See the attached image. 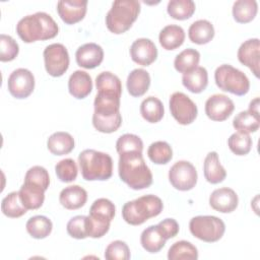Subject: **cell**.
I'll list each match as a JSON object with an SVG mask.
<instances>
[{"mask_svg":"<svg viewBox=\"0 0 260 260\" xmlns=\"http://www.w3.org/2000/svg\"><path fill=\"white\" fill-rule=\"evenodd\" d=\"M87 200V192L78 185H71L64 188L59 194V201L63 207L74 210L82 207Z\"/></svg>","mask_w":260,"mask_h":260,"instance_id":"ffe728a7","label":"cell"},{"mask_svg":"<svg viewBox=\"0 0 260 260\" xmlns=\"http://www.w3.org/2000/svg\"><path fill=\"white\" fill-rule=\"evenodd\" d=\"M27 233L34 239H45L47 238L53 229V223L51 219H49L45 215H35L30 217L25 224Z\"/></svg>","mask_w":260,"mask_h":260,"instance_id":"4dcf8cb0","label":"cell"},{"mask_svg":"<svg viewBox=\"0 0 260 260\" xmlns=\"http://www.w3.org/2000/svg\"><path fill=\"white\" fill-rule=\"evenodd\" d=\"M67 233L70 237L81 240L87 238V230H86V216L85 215H76L72 217L66 226Z\"/></svg>","mask_w":260,"mask_h":260,"instance_id":"bcb514c9","label":"cell"},{"mask_svg":"<svg viewBox=\"0 0 260 260\" xmlns=\"http://www.w3.org/2000/svg\"><path fill=\"white\" fill-rule=\"evenodd\" d=\"M235 110L234 102L225 94L215 93L205 103V114L212 121L226 120Z\"/></svg>","mask_w":260,"mask_h":260,"instance_id":"7c38bea8","label":"cell"},{"mask_svg":"<svg viewBox=\"0 0 260 260\" xmlns=\"http://www.w3.org/2000/svg\"><path fill=\"white\" fill-rule=\"evenodd\" d=\"M116 208L114 203L107 198H99L93 201L89 208V213H94L107 217L112 221L115 216Z\"/></svg>","mask_w":260,"mask_h":260,"instance_id":"7dc6e473","label":"cell"},{"mask_svg":"<svg viewBox=\"0 0 260 260\" xmlns=\"http://www.w3.org/2000/svg\"><path fill=\"white\" fill-rule=\"evenodd\" d=\"M46 71L53 77L62 76L69 67V54L64 45L54 43L44 50Z\"/></svg>","mask_w":260,"mask_h":260,"instance_id":"ba28073f","label":"cell"},{"mask_svg":"<svg viewBox=\"0 0 260 260\" xmlns=\"http://www.w3.org/2000/svg\"><path fill=\"white\" fill-rule=\"evenodd\" d=\"M118 172L120 179L131 189L141 190L152 184V174L142 152L131 151L119 154Z\"/></svg>","mask_w":260,"mask_h":260,"instance_id":"6da1fadb","label":"cell"},{"mask_svg":"<svg viewBox=\"0 0 260 260\" xmlns=\"http://www.w3.org/2000/svg\"><path fill=\"white\" fill-rule=\"evenodd\" d=\"M214 80L221 90L236 95H244L250 89L247 75L230 64H222L215 69Z\"/></svg>","mask_w":260,"mask_h":260,"instance_id":"8992f818","label":"cell"},{"mask_svg":"<svg viewBox=\"0 0 260 260\" xmlns=\"http://www.w3.org/2000/svg\"><path fill=\"white\" fill-rule=\"evenodd\" d=\"M188 37L192 43L198 45L207 44L214 37V27L212 23L206 19L196 20L189 26Z\"/></svg>","mask_w":260,"mask_h":260,"instance_id":"d4e9b609","label":"cell"},{"mask_svg":"<svg viewBox=\"0 0 260 260\" xmlns=\"http://www.w3.org/2000/svg\"><path fill=\"white\" fill-rule=\"evenodd\" d=\"M95 86L99 90L114 91L122 94V83L120 78L110 71L101 72L95 78Z\"/></svg>","mask_w":260,"mask_h":260,"instance_id":"ab89813d","label":"cell"},{"mask_svg":"<svg viewBox=\"0 0 260 260\" xmlns=\"http://www.w3.org/2000/svg\"><path fill=\"white\" fill-rule=\"evenodd\" d=\"M233 126L238 132L251 133L256 132L260 126V119L249 111L240 112L233 120Z\"/></svg>","mask_w":260,"mask_h":260,"instance_id":"e575fe53","label":"cell"},{"mask_svg":"<svg viewBox=\"0 0 260 260\" xmlns=\"http://www.w3.org/2000/svg\"><path fill=\"white\" fill-rule=\"evenodd\" d=\"M75 59L78 66L85 69H93L103 62V48L95 43H86L76 50Z\"/></svg>","mask_w":260,"mask_h":260,"instance_id":"e0dca14e","label":"cell"},{"mask_svg":"<svg viewBox=\"0 0 260 260\" xmlns=\"http://www.w3.org/2000/svg\"><path fill=\"white\" fill-rule=\"evenodd\" d=\"M150 85V75L149 73L142 69V68H136L132 70L126 81V86L128 89V92L132 96H141L143 95L149 88Z\"/></svg>","mask_w":260,"mask_h":260,"instance_id":"44dd1931","label":"cell"},{"mask_svg":"<svg viewBox=\"0 0 260 260\" xmlns=\"http://www.w3.org/2000/svg\"><path fill=\"white\" fill-rule=\"evenodd\" d=\"M122 124L121 114L112 117H101L92 115L93 127L102 133H112L119 129Z\"/></svg>","mask_w":260,"mask_h":260,"instance_id":"b9f144b4","label":"cell"},{"mask_svg":"<svg viewBox=\"0 0 260 260\" xmlns=\"http://www.w3.org/2000/svg\"><path fill=\"white\" fill-rule=\"evenodd\" d=\"M197 171L195 167L187 160L175 162L169 171V181L172 186L180 191H188L195 187L197 183Z\"/></svg>","mask_w":260,"mask_h":260,"instance_id":"30bf717a","label":"cell"},{"mask_svg":"<svg viewBox=\"0 0 260 260\" xmlns=\"http://www.w3.org/2000/svg\"><path fill=\"white\" fill-rule=\"evenodd\" d=\"M1 210L6 216L11 218L20 217L27 211L20 200L19 193L16 191L9 193L2 199Z\"/></svg>","mask_w":260,"mask_h":260,"instance_id":"d6a6232c","label":"cell"},{"mask_svg":"<svg viewBox=\"0 0 260 260\" xmlns=\"http://www.w3.org/2000/svg\"><path fill=\"white\" fill-rule=\"evenodd\" d=\"M169 106L172 116L181 125H189L197 117L196 104L184 92H174L170 98Z\"/></svg>","mask_w":260,"mask_h":260,"instance_id":"9c48e42d","label":"cell"},{"mask_svg":"<svg viewBox=\"0 0 260 260\" xmlns=\"http://www.w3.org/2000/svg\"><path fill=\"white\" fill-rule=\"evenodd\" d=\"M131 59L142 66H148L157 58V49L154 43L146 38L135 40L130 47Z\"/></svg>","mask_w":260,"mask_h":260,"instance_id":"5bb4252c","label":"cell"},{"mask_svg":"<svg viewBox=\"0 0 260 260\" xmlns=\"http://www.w3.org/2000/svg\"><path fill=\"white\" fill-rule=\"evenodd\" d=\"M203 173L206 181L211 184L221 183L225 179L226 172L224 168L220 165L216 151H210L205 156L203 164Z\"/></svg>","mask_w":260,"mask_h":260,"instance_id":"7402d4cb","label":"cell"},{"mask_svg":"<svg viewBox=\"0 0 260 260\" xmlns=\"http://www.w3.org/2000/svg\"><path fill=\"white\" fill-rule=\"evenodd\" d=\"M166 238L156 225H149L140 236V243L143 249L149 253L159 252L166 245Z\"/></svg>","mask_w":260,"mask_h":260,"instance_id":"cb8c5ba5","label":"cell"},{"mask_svg":"<svg viewBox=\"0 0 260 260\" xmlns=\"http://www.w3.org/2000/svg\"><path fill=\"white\" fill-rule=\"evenodd\" d=\"M68 89L73 98L81 100L86 98L92 89V80L90 75L82 70L74 71L68 80Z\"/></svg>","mask_w":260,"mask_h":260,"instance_id":"ac0fdd59","label":"cell"},{"mask_svg":"<svg viewBox=\"0 0 260 260\" xmlns=\"http://www.w3.org/2000/svg\"><path fill=\"white\" fill-rule=\"evenodd\" d=\"M116 149L119 154L131 151L142 152L143 142L139 136L131 133H126L118 138L116 142Z\"/></svg>","mask_w":260,"mask_h":260,"instance_id":"f35d334b","label":"cell"},{"mask_svg":"<svg viewBox=\"0 0 260 260\" xmlns=\"http://www.w3.org/2000/svg\"><path fill=\"white\" fill-rule=\"evenodd\" d=\"M74 139L64 131L53 133L47 140V147L55 155H64L71 152L74 148Z\"/></svg>","mask_w":260,"mask_h":260,"instance_id":"603a6c76","label":"cell"},{"mask_svg":"<svg viewBox=\"0 0 260 260\" xmlns=\"http://www.w3.org/2000/svg\"><path fill=\"white\" fill-rule=\"evenodd\" d=\"M238 203L239 198L237 193L228 187L215 189L209 196L210 206L218 212H233L238 207Z\"/></svg>","mask_w":260,"mask_h":260,"instance_id":"2e32d148","label":"cell"},{"mask_svg":"<svg viewBox=\"0 0 260 260\" xmlns=\"http://www.w3.org/2000/svg\"><path fill=\"white\" fill-rule=\"evenodd\" d=\"M130 256L128 245L121 240L110 243L105 251V258L107 260H128Z\"/></svg>","mask_w":260,"mask_h":260,"instance_id":"ee69618b","label":"cell"},{"mask_svg":"<svg viewBox=\"0 0 260 260\" xmlns=\"http://www.w3.org/2000/svg\"><path fill=\"white\" fill-rule=\"evenodd\" d=\"M190 233L197 239L213 243L220 240L225 232L224 222L214 215H198L189 222Z\"/></svg>","mask_w":260,"mask_h":260,"instance_id":"52a82bcc","label":"cell"},{"mask_svg":"<svg viewBox=\"0 0 260 260\" xmlns=\"http://www.w3.org/2000/svg\"><path fill=\"white\" fill-rule=\"evenodd\" d=\"M195 3L192 0H171L168 3L169 15L178 20L190 18L195 12Z\"/></svg>","mask_w":260,"mask_h":260,"instance_id":"836d02e7","label":"cell"},{"mask_svg":"<svg viewBox=\"0 0 260 260\" xmlns=\"http://www.w3.org/2000/svg\"><path fill=\"white\" fill-rule=\"evenodd\" d=\"M81 175L86 181H106L113 174V159L108 153L84 149L78 155Z\"/></svg>","mask_w":260,"mask_h":260,"instance_id":"3957f363","label":"cell"},{"mask_svg":"<svg viewBox=\"0 0 260 260\" xmlns=\"http://www.w3.org/2000/svg\"><path fill=\"white\" fill-rule=\"evenodd\" d=\"M248 111L259 117V98H255L250 102Z\"/></svg>","mask_w":260,"mask_h":260,"instance_id":"681fc988","label":"cell"},{"mask_svg":"<svg viewBox=\"0 0 260 260\" xmlns=\"http://www.w3.org/2000/svg\"><path fill=\"white\" fill-rule=\"evenodd\" d=\"M140 3L137 0H116L106 15L108 29L116 35L127 31L138 17Z\"/></svg>","mask_w":260,"mask_h":260,"instance_id":"5b68a950","label":"cell"},{"mask_svg":"<svg viewBox=\"0 0 260 260\" xmlns=\"http://www.w3.org/2000/svg\"><path fill=\"white\" fill-rule=\"evenodd\" d=\"M55 172L58 179L64 183L73 182L77 177V166L72 158H64L55 166Z\"/></svg>","mask_w":260,"mask_h":260,"instance_id":"60d3db41","label":"cell"},{"mask_svg":"<svg viewBox=\"0 0 260 260\" xmlns=\"http://www.w3.org/2000/svg\"><path fill=\"white\" fill-rule=\"evenodd\" d=\"M45 189L39 185L23 182L18 193L20 200L24 207L28 209H38L40 208L45 200Z\"/></svg>","mask_w":260,"mask_h":260,"instance_id":"d6986e66","label":"cell"},{"mask_svg":"<svg viewBox=\"0 0 260 260\" xmlns=\"http://www.w3.org/2000/svg\"><path fill=\"white\" fill-rule=\"evenodd\" d=\"M258 11V4L255 0H238L233 5L234 19L239 23L252 21Z\"/></svg>","mask_w":260,"mask_h":260,"instance_id":"f1b7e54d","label":"cell"},{"mask_svg":"<svg viewBox=\"0 0 260 260\" xmlns=\"http://www.w3.org/2000/svg\"><path fill=\"white\" fill-rule=\"evenodd\" d=\"M24 182H29L41 186L45 190L49 188L50 177L48 171L41 166H34L25 173Z\"/></svg>","mask_w":260,"mask_h":260,"instance_id":"f6af8a7d","label":"cell"},{"mask_svg":"<svg viewBox=\"0 0 260 260\" xmlns=\"http://www.w3.org/2000/svg\"><path fill=\"white\" fill-rule=\"evenodd\" d=\"M164 208L159 197L148 194L126 202L122 207L123 219L131 225H139L151 217L157 216Z\"/></svg>","mask_w":260,"mask_h":260,"instance_id":"277c9868","label":"cell"},{"mask_svg":"<svg viewBox=\"0 0 260 260\" xmlns=\"http://www.w3.org/2000/svg\"><path fill=\"white\" fill-rule=\"evenodd\" d=\"M183 85L193 93L202 92L208 84V73L204 67L198 66L192 71L183 74Z\"/></svg>","mask_w":260,"mask_h":260,"instance_id":"4316f807","label":"cell"},{"mask_svg":"<svg viewBox=\"0 0 260 260\" xmlns=\"http://www.w3.org/2000/svg\"><path fill=\"white\" fill-rule=\"evenodd\" d=\"M10 94L16 99H25L31 94L35 88L34 74L25 68L13 70L7 81Z\"/></svg>","mask_w":260,"mask_h":260,"instance_id":"8fae6325","label":"cell"},{"mask_svg":"<svg viewBox=\"0 0 260 260\" xmlns=\"http://www.w3.org/2000/svg\"><path fill=\"white\" fill-rule=\"evenodd\" d=\"M87 0H60L57 11L61 19L67 24H74L85 16Z\"/></svg>","mask_w":260,"mask_h":260,"instance_id":"9a60e30c","label":"cell"},{"mask_svg":"<svg viewBox=\"0 0 260 260\" xmlns=\"http://www.w3.org/2000/svg\"><path fill=\"white\" fill-rule=\"evenodd\" d=\"M157 226L160 230L164 237L166 238V240L176 237L179 233V223L174 218H166L159 221L157 223Z\"/></svg>","mask_w":260,"mask_h":260,"instance_id":"c3c4849f","label":"cell"},{"mask_svg":"<svg viewBox=\"0 0 260 260\" xmlns=\"http://www.w3.org/2000/svg\"><path fill=\"white\" fill-rule=\"evenodd\" d=\"M252 138L248 133L236 132L228 139L229 148L236 155H245L250 152L252 148Z\"/></svg>","mask_w":260,"mask_h":260,"instance_id":"74e56055","label":"cell"},{"mask_svg":"<svg viewBox=\"0 0 260 260\" xmlns=\"http://www.w3.org/2000/svg\"><path fill=\"white\" fill-rule=\"evenodd\" d=\"M158 41L164 49L175 50L184 43L185 31L177 24L166 25L159 32Z\"/></svg>","mask_w":260,"mask_h":260,"instance_id":"484cf974","label":"cell"},{"mask_svg":"<svg viewBox=\"0 0 260 260\" xmlns=\"http://www.w3.org/2000/svg\"><path fill=\"white\" fill-rule=\"evenodd\" d=\"M111 220L102 215L89 213L86 216V230L87 236L93 239L102 238L110 230Z\"/></svg>","mask_w":260,"mask_h":260,"instance_id":"8d00e7d4","label":"cell"},{"mask_svg":"<svg viewBox=\"0 0 260 260\" xmlns=\"http://www.w3.org/2000/svg\"><path fill=\"white\" fill-rule=\"evenodd\" d=\"M198 258L197 248L188 241L174 243L168 251L169 260H196Z\"/></svg>","mask_w":260,"mask_h":260,"instance_id":"1f68e13d","label":"cell"},{"mask_svg":"<svg viewBox=\"0 0 260 260\" xmlns=\"http://www.w3.org/2000/svg\"><path fill=\"white\" fill-rule=\"evenodd\" d=\"M199 61L200 53L195 49L188 48L176 56L174 66L178 72L185 74L198 67Z\"/></svg>","mask_w":260,"mask_h":260,"instance_id":"f546056e","label":"cell"},{"mask_svg":"<svg viewBox=\"0 0 260 260\" xmlns=\"http://www.w3.org/2000/svg\"><path fill=\"white\" fill-rule=\"evenodd\" d=\"M19 47L14 39L8 35H0V60L8 62L15 59L18 55Z\"/></svg>","mask_w":260,"mask_h":260,"instance_id":"7bdbcfd3","label":"cell"},{"mask_svg":"<svg viewBox=\"0 0 260 260\" xmlns=\"http://www.w3.org/2000/svg\"><path fill=\"white\" fill-rule=\"evenodd\" d=\"M140 114L144 120L149 123L159 122L165 114L161 101L155 96H147L140 105Z\"/></svg>","mask_w":260,"mask_h":260,"instance_id":"83f0119b","label":"cell"},{"mask_svg":"<svg viewBox=\"0 0 260 260\" xmlns=\"http://www.w3.org/2000/svg\"><path fill=\"white\" fill-rule=\"evenodd\" d=\"M239 61L249 67L256 77H259L260 66V42L259 39H249L245 41L238 50Z\"/></svg>","mask_w":260,"mask_h":260,"instance_id":"4fadbf2b","label":"cell"},{"mask_svg":"<svg viewBox=\"0 0 260 260\" xmlns=\"http://www.w3.org/2000/svg\"><path fill=\"white\" fill-rule=\"evenodd\" d=\"M149 159L156 165H166L173 157V150L170 144L166 141L152 142L147 149Z\"/></svg>","mask_w":260,"mask_h":260,"instance_id":"d590c367","label":"cell"},{"mask_svg":"<svg viewBox=\"0 0 260 260\" xmlns=\"http://www.w3.org/2000/svg\"><path fill=\"white\" fill-rule=\"evenodd\" d=\"M58 31L57 22L50 14L43 11L22 17L16 24V32L25 43L53 39Z\"/></svg>","mask_w":260,"mask_h":260,"instance_id":"7a4b0ae2","label":"cell"}]
</instances>
